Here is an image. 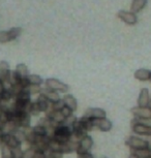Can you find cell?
Masks as SVG:
<instances>
[{
    "instance_id": "cell-2",
    "label": "cell",
    "mask_w": 151,
    "mask_h": 158,
    "mask_svg": "<svg viewBox=\"0 0 151 158\" xmlns=\"http://www.w3.org/2000/svg\"><path fill=\"white\" fill-rule=\"evenodd\" d=\"M45 86L46 88L54 90L56 92H58V93H66L69 90V85H66L65 83L59 81L57 79H54V77L47 79L45 81Z\"/></svg>"
},
{
    "instance_id": "cell-48",
    "label": "cell",
    "mask_w": 151,
    "mask_h": 158,
    "mask_svg": "<svg viewBox=\"0 0 151 158\" xmlns=\"http://www.w3.org/2000/svg\"><path fill=\"white\" fill-rule=\"evenodd\" d=\"M150 108H151V106H150Z\"/></svg>"
},
{
    "instance_id": "cell-24",
    "label": "cell",
    "mask_w": 151,
    "mask_h": 158,
    "mask_svg": "<svg viewBox=\"0 0 151 158\" xmlns=\"http://www.w3.org/2000/svg\"><path fill=\"white\" fill-rule=\"evenodd\" d=\"M132 153H135L137 156L140 158H148L151 157V148H145V149H140V150L132 151Z\"/></svg>"
},
{
    "instance_id": "cell-15",
    "label": "cell",
    "mask_w": 151,
    "mask_h": 158,
    "mask_svg": "<svg viewBox=\"0 0 151 158\" xmlns=\"http://www.w3.org/2000/svg\"><path fill=\"white\" fill-rule=\"evenodd\" d=\"M62 100H63L64 104L67 108H69L73 112L77 111V109H78V101H77V99L72 94H65L62 97Z\"/></svg>"
},
{
    "instance_id": "cell-7",
    "label": "cell",
    "mask_w": 151,
    "mask_h": 158,
    "mask_svg": "<svg viewBox=\"0 0 151 158\" xmlns=\"http://www.w3.org/2000/svg\"><path fill=\"white\" fill-rule=\"evenodd\" d=\"M93 146V139L90 135H86L85 138H83L81 141L78 143V149H77V154L81 153H87L90 151V149Z\"/></svg>"
},
{
    "instance_id": "cell-49",
    "label": "cell",
    "mask_w": 151,
    "mask_h": 158,
    "mask_svg": "<svg viewBox=\"0 0 151 158\" xmlns=\"http://www.w3.org/2000/svg\"><path fill=\"white\" fill-rule=\"evenodd\" d=\"M103 158H106V157H103Z\"/></svg>"
},
{
    "instance_id": "cell-13",
    "label": "cell",
    "mask_w": 151,
    "mask_h": 158,
    "mask_svg": "<svg viewBox=\"0 0 151 158\" xmlns=\"http://www.w3.org/2000/svg\"><path fill=\"white\" fill-rule=\"evenodd\" d=\"M2 141H3V145L7 146L10 149L19 148L22 145L15 135H2Z\"/></svg>"
},
{
    "instance_id": "cell-43",
    "label": "cell",
    "mask_w": 151,
    "mask_h": 158,
    "mask_svg": "<svg viewBox=\"0 0 151 158\" xmlns=\"http://www.w3.org/2000/svg\"><path fill=\"white\" fill-rule=\"evenodd\" d=\"M3 112H4V108L1 106V104H0V116H1V114H2Z\"/></svg>"
},
{
    "instance_id": "cell-36",
    "label": "cell",
    "mask_w": 151,
    "mask_h": 158,
    "mask_svg": "<svg viewBox=\"0 0 151 158\" xmlns=\"http://www.w3.org/2000/svg\"><path fill=\"white\" fill-rule=\"evenodd\" d=\"M60 112H61V114L63 115L65 118L69 117V116H72V115L73 114V112L69 108H67L66 106H64L63 108H62V109L60 110Z\"/></svg>"
},
{
    "instance_id": "cell-44",
    "label": "cell",
    "mask_w": 151,
    "mask_h": 158,
    "mask_svg": "<svg viewBox=\"0 0 151 158\" xmlns=\"http://www.w3.org/2000/svg\"><path fill=\"white\" fill-rule=\"evenodd\" d=\"M2 146H3V141H2V135H1L0 136V148H1Z\"/></svg>"
},
{
    "instance_id": "cell-30",
    "label": "cell",
    "mask_w": 151,
    "mask_h": 158,
    "mask_svg": "<svg viewBox=\"0 0 151 158\" xmlns=\"http://www.w3.org/2000/svg\"><path fill=\"white\" fill-rule=\"evenodd\" d=\"M78 121V118L76 117L75 115H72V116H69V117H67V118H65V120H64V125H66V126H69V127H70V128H73V126L75 125V123L76 122Z\"/></svg>"
},
{
    "instance_id": "cell-41",
    "label": "cell",
    "mask_w": 151,
    "mask_h": 158,
    "mask_svg": "<svg viewBox=\"0 0 151 158\" xmlns=\"http://www.w3.org/2000/svg\"><path fill=\"white\" fill-rule=\"evenodd\" d=\"M5 90V86H4V83L2 81H0V95H1L2 93L4 92Z\"/></svg>"
},
{
    "instance_id": "cell-42",
    "label": "cell",
    "mask_w": 151,
    "mask_h": 158,
    "mask_svg": "<svg viewBox=\"0 0 151 158\" xmlns=\"http://www.w3.org/2000/svg\"><path fill=\"white\" fill-rule=\"evenodd\" d=\"M128 158H140V157L137 156V155H136L135 153H132V152L131 155H129V156H128Z\"/></svg>"
},
{
    "instance_id": "cell-17",
    "label": "cell",
    "mask_w": 151,
    "mask_h": 158,
    "mask_svg": "<svg viewBox=\"0 0 151 158\" xmlns=\"http://www.w3.org/2000/svg\"><path fill=\"white\" fill-rule=\"evenodd\" d=\"M18 129H19V127H18V125L14 121H7L1 127L3 135H14Z\"/></svg>"
},
{
    "instance_id": "cell-31",
    "label": "cell",
    "mask_w": 151,
    "mask_h": 158,
    "mask_svg": "<svg viewBox=\"0 0 151 158\" xmlns=\"http://www.w3.org/2000/svg\"><path fill=\"white\" fill-rule=\"evenodd\" d=\"M35 152H36V149L34 147H29L23 152V158H33Z\"/></svg>"
},
{
    "instance_id": "cell-3",
    "label": "cell",
    "mask_w": 151,
    "mask_h": 158,
    "mask_svg": "<svg viewBox=\"0 0 151 158\" xmlns=\"http://www.w3.org/2000/svg\"><path fill=\"white\" fill-rule=\"evenodd\" d=\"M125 144L127 147H129L132 149V151L140 150V149H145V148H150L149 143H148L146 139H143L136 135L129 136V138L126 139Z\"/></svg>"
},
{
    "instance_id": "cell-20",
    "label": "cell",
    "mask_w": 151,
    "mask_h": 158,
    "mask_svg": "<svg viewBox=\"0 0 151 158\" xmlns=\"http://www.w3.org/2000/svg\"><path fill=\"white\" fill-rule=\"evenodd\" d=\"M147 1L148 0H132L131 11L134 14H137L139 11H141L145 6H146Z\"/></svg>"
},
{
    "instance_id": "cell-21",
    "label": "cell",
    "mask_w": 151,
    "mask_h": 158,
    "mask_svg": "<svg viewBox=\"0 0 151 158\" xmlns=\"http://www.w3.org/2000/svg\"><path fill=\"white\" fill-rule=\"evenodd\" d=\"M79 120H80V122H81V124L83 125V127H84L85 129L88 131V132H89V131H91L94 128V126H93V121L91 120V119L85 117V116H83V117L80 118Z\"/></svg>"
},
{
    "instance_id": "cell-46",
    "label": "cell",
    "mask_w": 151,
    "mask_h": 158,
    "mask_svg": "<svg viewBox=\"0 0 151 158\" xmlns=\"http://www.w3.org/2000/svg\"><path fill=\"white\" fill-rule=\"evenodd\" d=\"M149 81H150V82H151V76H150V80H149Z\"/></svg>"
},
{
    "instance_id": "cell-32",
    "label": "cell",
    "mask_w": 151,
    "mask_h": 158,
    "mask_svg": "<svg viewBox=\"0 0 151 158\" xmlns=\"http://www.w3.org/2000/svg\"><path fill=\"white\" fill-rule=\"evenodd\" d=\"M14 135L18 139H19L21 144H23L24 142H26V136H25V133H24V131H23L22 128H19V129H18Z\"/></svg>"
},
{
    "instance_id": "cell-11",
    "label": "cell",
    "mask_w": 151,
    "mask_h": 158,
    "mask_svg": "<svg viewBox=\"0 0 151 158\" xmlns=\"http://www.w3.org/2000/svg\"><path fill=\"white\" fill-rule=\"evenodd\" d=\"M85 117L91 119V120H95V119H102L106 118V111L100 108H90L85 112Z\"/></svg>"
},
{
    "instance_id": "cell-26",
    "label": "cell",
    "mask_w": 151,
    "mask_h": 158,
    "mask_svg": "<svg viewBox=\"0 0 151 158\" xmlns=\"http://www.w3.org/2000/svg\"><path fill=\"white\" fill-rule=\"evenodd\" d=\"M32 128H33V132L36 136H48V131L44 126H40V125L37 124Z\"/></svg>"
},
{
    "instance_id": "cell-47",
    "label": "cell",
    "mask_w": 151,
    "mask_h": 158,
    "mask_svg": "<svg viewBox=\"0 0 151 158\" xmlns=\"http://www.w3.org/2000/svg\"><path fill=\"white\" fill-rule=\"evenodd\" d=\"M148 158H151V157H148Z\"/></svg>"
},
{
    "instance_id": "cell-9",
    "label": "cell",
    "mask_w": 151,
    "mask_h": 158,
    "mask_svg": "<svg viewBox=\"0 0 151 158\" xmlns=\"http://www.w3.org/2000/svg\"><path fill=\"white\" fill-rule=\"evenodd\" d=\"M49 141L50 138L48 136H35L33 145L31 147H34L36 150L47 152L49 150Z\"/></svg>"
},
{
    "instance_id": "cell-27",
    "label": "cell",
    "mask_w": 151,
    "mask_h": 158,
    "mask_svg": "<svg viewBox=\"0 0 151 158\" xmlns=\"http://www.w3.org/2000/svg\"><path fill=\"white\" fill-rule=\"evenodd\" d=\"M41 86L40 85H29L27 88H26V91L28 92L30 95H35V94H40L41 93Z\"/></svg>"
},
{
    "instance_id": "cell-38",
    "label": "cell",
    "mask_w": 151,
    "mask_h": 158,
    "mask_svg": "<svg viewBox=\"0 0 151 158\" xmlns=\"http://www.w3.org/2000/svg\"><path fill=\"white\" fill-rule=\"evenodd\" d=\"M33 158H47V154H46V152H44V151L36 150Z\"/></svg>"
},
{
    "instance_id": "cell-33",
    "label": "cell",
    "mask_w": 151,
    "mask_h": 158,
    "mask_svg": "<svg viewBox=\"0 0 151 158\" xmlns=\"http://www.w3.org/2000/svg\"><path fill=\"white\" fill-rule=\"evenodd\" d=\"M47 158H62L63 157V153L60 151H47Z\"/></svg>"
},
{
    "instance_id": "cell-40",
    "label": "cell",
    "mask_w": 151,
    "mask_h": 158,
    "mask_svg": "<svg viewBox=\"0 0 151 158\" xmlns=\"http://www.w3.org/2000/svg\"><path fill=\"white\" fill-rule=\"evenodd\" d=\"M138 121L140 122V123L146 125V126L151 128V118H149V119H144V120H138Z\"/></svg>"
},
{
    "instance_id": "cell-29",
    "label": "cell",
    "mask_w": 151,
    "mask_h": 158,
    "mask_svg": "<svg viewBox=\"0 0 151 158\" xmlns=\"http://www.w3.org/2000/svg\"><path fill=\"white\" fill-rule=\"evenodd\" d=\"M1 155L2 158H14L13 157V149H10L7 146L3 145L1 147Z\"/></svg>"
},
{
    "instance_id": "cell-37",
    "label": "cell",
    "mask_w": 151,
    "mask_h": 158,
    "mask_svg": "<svg viewBox=\"0 0 151 158\" xmlns=\"http://www.w3.org/2000/svg\"><path fill=\"white\" fill-rule=\"evenodd\" d=\"M52 106H53V109L55 110V111H60V110L63 108L65 104H64L63 102V100H62V98L59 101H57V102H55V103H52Z\"/></svg>"
},
{
    "instance_id": "cell-10",
    "label": "cell",
    "mask_w": 151,
    "mask_h": 158,
    "mask_svg": "<svg viewBox=\"0 0 151 158\" xmlns=\"http://www.w3.org/2000/svg\"><path fill=\"white\" fill-rule=\"evenodd\" d=\"M93 121V126L97 128L100 131H103V132H108L112 129V122L109 120V119L106 118H102V119H95Z\"/></svg>"
},
{
    "instance_id": "cell-39",
    "label": "cell",
    "mask_w": 151,
    "mask_h": 158,
    "mask_svg": "<svg viewBox=\"0 0 151 158\" xmlns=\"http://www.w3.org/2000/svg\"><path fill=\"white\" fill-rule=\"evenodd\" d=\"M78 155V158H94L93 155L90 153V152H87V153H81V154H77Z\"/></svg>"
},
{
    "instance_id": "cell-5",
    "label": "cell",
    "mask_w": 151,
    "mask_h": 158,
    "mask_svg": "<svg viewBox=\"0 0 151 158\" xmlns=\"http://www.w3.org/2000/svg\"><path fill=\"white\" fill-rule=\"evenodd\" d=\"M132 129L137 135H144V136H151V128L146 125L140 123L138 119H132Z\"/></svg>"
},
{
    "instance_id": "cell-8",
    "label": "cell",
    "mask_w": 151,
    "mask_h": 158,
    "mask_svg": "<svg viewBox=\"0 0 151 158\" xmlns=\"http://www.w3.org/2000/svg\"><path fill=\"white\" fill-rule=\"evenodd\" d=\"M117 16L120 20H122L124 23H126L127 25H135V24L138 22V18L136 16V14L132 13V11L120 10V11H118Z\"/></svg>"
},
{
    "instance_id": "cell-6",
    "label": "cell",
    "mask_w": 151,
    "mask_h": 158,
    "mask_svg": "<svg viewBox=\"0 0 151 158\" xmlns=\"http://www.w3.org/2000/svg\"><path fill=\"white\" fill-rule=\"evenodd\" d=\"M132 114L138 120H144V119L151 118V108L149 106H135L132 109Z\"/></svg>"
},
{
    "instance_id": "cell-16",
    "label": "cell",
    "mask_w": 151,
    "mask_h": 158,
    "mask_svg": "<svg viewBox=\"0 0 151 158\" xmlns=\"http://www.w3.org/2000/svg\"><path fill=\"white\" fill-rule=\"evenodd\" d=\"M134 76L138 81H141V82L149 81L150 76H151V71L149 69H146V68H140V69L136 70Z\"/></svg>"
},
{
    "instance_id": "cell-22",
    "label": "cell",
    "mask_w": 151,
    "mask_h": 158,
    "mask_svg": "<svg viewBox=\"0 0 151 158\" xmlns=\"http://www.w3.org/2000/svg\"><path fill=\"white\" fill-rule=\"evenodd\" d=\"M62 150V144L56 141L55 139H50L49 141V150L48 151H60Z\"/></svg>"
},
{
    "instance_id": "cell-19",
    "label": "cell",
    "mask_w": 151,
    "mask_h": 158,
    "mask_svg": "<svg viewBox=\"0 0 151 158\" xmlns=\"http://www.w3.org/2000/svg\"><path fill=\"white\" fill-rule=\"evenodd\" d=\"M35 101H36V103L38 104V106L40 108L41 113H46L50 108H51V106H52V103L50 102V101L47 99V98L44 96V95H41V94L38 95L37 99L35 100Z\"/></svg>"
},
{
    "instance_id": "cell-25",
    "label": "cell",
    "mask_w": 151,
    "mask_h": 158,
    "mask_svg": "<svg viewBox=\"0 0 151 158\" xmlns=\"http://www.w3.org/2000/svg\"><path fill=\"white\" fill-rule=\"evenodd\" d=\"M27 80H28V82L30 85L41 86V84L44 83L43 79H41L40 76H37V74H29V76L27 77Z\"/></svg>"
},
{
    "instance_id": "cell-14",
    "label": "cell",
    "mask_w": 151,
    "mask_h": 158,
    "mask_svg": "<svg viewBox=\"0 0 151 158\" xmlns=\"http://www.w3.org/2000/svg\"><path fill=\"white\" fill-rule=\"evenodd\" d=\"M40 94L44 95V96H45L51 103H55V102H57V101H59L61 99L60 96H59L58 92H56L54 90H51V89H48V88H43Z\"/></svg>"
},
{
    "instance_id": "cell-35",
    "label": "cell",
    "mask_w": 151,
    "mask_h": 158,
    "mask_svg": "<svg viewBox=\"0 0 151 158\" xmlns=\"http://www.w3.org/2000/svg\"><path fill=\"white\" fill-rule=\"evenodd\" d=\"M23 152L24 151L22 150L21 147L13 149V157L14 158H23Z\"/></svg>"
},
{
    "instance_id": "cell-12",
    "label": "cell",
    "mask_w": 151,
    "mask_h": 158,
    "mask_svg": "<svg viewBox=\"0 0 151 158\" xmlns=\"http://www.w3.org/2000/svg\"><path fill=\"white\" fill-rule=\"evenodd\" d=\"M137 103L138 106H149V104L151 103V96L149 94V90L147 88L141 89Z\"/></svg>"
},
{
    "instance_id": "cell-1",
    "label": "cell",
    "mask_w": 151,
    "mask_h": 158,
    "mask_svg": "<svg viewBox=\"0 0 151 158\" xmlns=\"http://www.w3.org/2000/svg\"><path fill=\"white\" fill-rule=\"evenodd\" d=\"M72 135H73L72 128L62 124V125H59V126L55 127L53 139H55L56 141H58L59 143H61V144H64V143L69 141Z\"/></svg>"
},
{
    "instance_id": "cell-45",
    "label": "cell",
    "mask_w": 151,
    "mask_h": 158,
    "mask_svg": "<svg viewBox=\"0 0 151 158\" xmlns=\"http://www.w3.org/2000/svg\"><path fill=\"white\" fill-rule=\"evenodd\" d=\"M2 135H3V132H2V130H1V128H0V136H1Z\"/></svg>"
},
{
    "instance_id": "cell-18",
    "label": "cell",
    "mask_w": 151,
    "mask_h": 158,
    "mask_svg": "<svg viewBox=\"0 0 151 158\" xmlns=\"http://www.w3.org/2000/svg\"><path fill=\"white\" fill-rule=\"evenodd\" d=\"M77 149H78V143L73 141V139H69V142L62 144L61 152L63 154H69V153H73V152H77Z\"/></svg>"
},
{
    "instance_id": "cell-23",
    "label": "cell",
    "mask_w": 151,
    "mask_h": 158,
    "mask_svg": "<svg viewBox=\"0 0 151 158\" xmlns=\"http://www.w3.org/2000/svg\"><path fill=\"white\" fill-rule=\"evenodd\" d=\"M16 71L20 74L21 77H23V79H25V77H27L29 76L28 67L26 66L25 64H23V63H21V64H18V65H17Z\"/></svg>"
},
{
    "instance_id": "cell-4",
    "label": "cell",
    "mask_w": 151,
    "mask_h": 158,
    "mask_svg": "<svg viewBox=\"0 0 151 158\" xmlns=\"http://www.w3.org/2000/svg\"><path fill=\"white\" fill-rule=\"evenodd\" d=\"M11 71L10 70V65L6 61H0V81L4 83L5 89H10L11 86L10 83Z\"/></svg>"
},
{
    "instance_id": "cell-34",
    "label": "cell",
    "mask_w": 151,
    "mask_h": 158,
    "mask_svg": "<svg viewBox=\"0 0 151 158\" xmlns=\"http://www.w3.org/2000/svg\"><path fill=\"white\" fill-rule=\"evenodd\" d=\"M8 41H11L8 31H0V44H5Z\"/></svg>"
},
{
    "instance_id": "cell-28",
    "label": "cell",
    "mask_w": 151,
    "mask_h": 158,
    "mask_svg": "<svg viewBox=\"0 0 151 158\" xmlns=\"http://www.w3.org/2000/svg\"><path fill=\"white\" fill-rule=\"evenodd\" d=\"M21 33H22V28H20V27H14V28H11L10 30H8V34H10V40H16L17 37L20 36Z\"/></svg>"
}]
</instances>
